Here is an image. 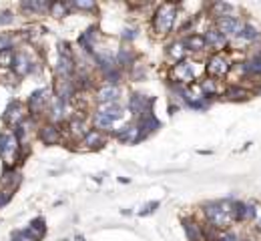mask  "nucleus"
I'll list each match as a JSON object with an SVG mask.
<instances>
[{
  "label": "nucleus",
  "mask_w": 261,
  "mask_h": 241,
  "mask_svg": "<svg viewBox=\"0 0 261 241\" xmlns=\"http://www.w3.org/2000/svg\"><path fill=\"white\" fill-rule=\"evenodd\" d=\"M233 203L231 199L221 201H209L203 205V213L207 217V223L217 231H227L233 223Z\"/></svg>",
  "instance_id": "f257e3e1"
},
{
  "label": "nucleus",
  "mask_w": 261,
  "mask_h": 241,
  "mask_svg": "<svg viewBox=\"0 0 261 241\" xmlns=\"http://www.w3.org/2000/svg\"><path fill=\"white\" fill-rule=\"evenodd\" d=\"M177 10L179 6L177 4H171V2H165L161 4L155 14H153V28L157 34H169L175 26V20H177Z\"/></svg>",
  "instance_id": "f03ea898"
},
{
  "label": "nucleus",
  "mask_w": 261,
  "mask_h": 241,
  "mask_svg": "<svg viewBox=\"0 0 261 241\" xmlns=\"http://www.w3.org/2000/svg\"><path fill=\"white\" fill-rule=\"evenodd\" d=\"M157 129H161V120L153 114V110H147L145 114H141L137 120V143H141L143 139L153 135Z\"/></svg>",
  "instance_id": "7ed1b4c3"
},
{
  "label": "nucleus",
  "mask_w": 261,
  "mask_h": 241,
  "mask_svg": "<svg viewBox=\"0 0 261 241\" xmlns=\"http://www.w3.org/2000/svg\"><path fill=\"white\" fill-rule=\"evenodd\" d=\"M205 68H207V74H209L211 78H221V76H225V74L229 72L231 64H229V58H227L225 54L215 52L213 56H209Z\"/></svg>",
  "instance_id": "20e7f679"
},
{
  "label": "nucleus",
  "mask_w": 261,
  "mask_h": 241,
  "mask_svg": "<svg viewBox=\"0 0 261 241\" xmlns=\"http://www.w3.org/2000/svg\"><path fill=\"white\" fill-rule=\"evenodd\" d=\"M215 24H217V30H219V32H223L227 38H229V36H237V38H239L241 30H243V26H245V22H243L241 18L233 16V14H229V16H223V18L215 20Z\"/></svg>",
  "instance_id": "39448f33"
},
{
  "label": "nucleus",
  "mask_w": 261,
  "mask_h": 241,
  "mask_svg": "<svg viewBox=\"0 0 261 241\" xmlns=\"http://www.w3.org/2000/svg\"><path fill=\"white\" fill-rule=\"evenodd\" d=\"M153 102H155V98H147L145 94L135 92V94L128 96V110L133 112L135 116H141L147 110H153Z\"/></svg>",
  "instance_id": "423d86ee"
},
{
  "label": "nucleus",
  "mask_w": 261,
  "mask_h": 241,
  "mask_svg": "<svg viewBox=\"0 0 261 241\" xmlns=\"http://www.w3.org/2000/svg\"><path fill=\"white\" fill-rule=\"evenodd\" d=\"M171 74H173V80H175L177 84H185V82H191V80L195 78V68H193L191 62L181 60V62L173 64Z\"/></svg>",
  "instance_id": "0eeeda50"
},
{
  "label": "nucleus",
  "mask_w": 261,
  "mask_h": 241,
  "mask_svg": "<svg viewBox=\"0 0 261 241\" xmlns=\"http://www.w3.org/2000/svg\"><path fill=\"white\" fill-rule=\"evenodd\" d=\"M76 92V84L74 80L70 78H58L56 80V86H54V98L62 100V102H68Z\"/></svg>",
  "instance_id": "6e6552de"
},
{
  "label": "nucleus",
  "mask_w": 261,
  "mask_h": 241,
  "mask_svg": "<svg viewBox=\"0 0 261 241\" xmlns=\"http://www.w3.org/2000/svg\"><path fill=\"white\" fill-rule=\"evenodd\" d=\"M205 42H207V46L209 48H213L215 52H221V50H225V46H227V42H229V38L223 34V32H219L217 28H209V30H205Z\"/></svg>",
  "instance_id": "1a4fd4ad"
},
{
  "label": "nucleus",
  "mask_w": 261,
  "mask_h": 241,
  "mask_svg": "<svg viewBox=\"0 0 261 241\" xmlns=\"http://www.w3.org/2000/svg\"><path fill=\"white\" fill-rule=\"evenodd\" d=\"M22 118H24L22 104H20L18 100H12V102L6 106L4 114H2V120H4V123H8V125H12V127H18V125L22 123Z\"/></svg>",
  "instance_id": "9d476101"
},
{
  "label": "nucleus",
  "mask_w": 261,
  "mask_h": 241,
  "mask_svg": "<svg viewBox=\"0 0 261 241\" xmlns=\"http://www.w3.org/2000/svg\"><path fill=\"white\" fill-rule=\"evenodd\" d=\"M12 68H14V72H16L18 76H26V74H30V72L34 70V62H32V58H30L28 54H24V52H16Z\"/></svg>",
  "instance_id": "9b49d317"
},
{
  "label": "nucleus",
  "mask_w": 261,
  "mask_h": 241,
  "mask_svg": "<svg viewBox=\"0 0 261 241\" xmlns=\"http://www.w3.org/2000/svg\"><path fill=\"white\" fill-rule=\"evenodd\" d=\"M46 102H48V98H46V88H38V90H34V92L28 96V108H30V112H34V114H40V112L46 108Z\"/></svg>",
  "instance_id": "f8f14e48"
},
{
  "label": "nucleus",
  "mask_w": 261,
  "mask_h": 241,
  "mask_svg": "<svg viewBox=\"0 0 261 241\" xmlns=\"http://www.w3.org/2000/svg\"><path fill=\"white\" fill-rule=\"evenodd\" d=\"M118 96H120V90L118 86H110V84H104L96 90V100L100 104H110V102H118Z\"/></svg>",
  "instance_id": "ddd939ff"
},
{
  "label": "nucleus",
  "mask_w": 261,
  "mask_h": 241,
  "mask_svg": "<svg viewBox=\"0 0 261 241\" xmlns=\"http://www.w3.org/2000/svg\"><path fill=\"white\" fill-rule=\"evenodd\" d=\"M14 151H18V141L14 133H0V157H8Z\"/></svg>",
  "instance_id": "4468645a"
},
{
  "label": "nucleus",
  "mask_w": 261,
  "mask_h": 241,
  "mask_svg": "<svg viewBox=\"0 0 261 241\" xmlns=\"http://www.w3.org/2000/svg\"><path fill=\"white\" fill-rule=\"evenodd\" d=\"M181 42H183L185 50H191V52H201V50H205V48H207L205 36H203V34H197V32H193V34H187V36H185Z\"/></svg>",
  "instance_id": "2eb2a0df"
},
{
  "label": "nucleus",
  "mask_w": 261,
  "mask_h": 241,
  "mask_svg": "<svg viewBox=\"0 0 261 241\" xmlns=\"http://www.w3.org/2000/svg\"><path fill=\"white\" fill-rule=\"evenodd\" d=\"M183 231H185V235H187L189 241H205L203 225L195 223L193 219H183Z\"/></svg>",
  "instance_id": "dca6fc26"
},
{
  "label": "nucleus",
  "mask_w": 261,
  "mask_h": 241,
  "mask_svg": "<svg viewBox=\"0 0 261 241\" xmlns=\"http://www.w3.org/2000/svg\"><path fill=\"white\" fill-rule=\"evenodd\" d=\"M38 139L44 145H56L60 141V131L56 129V125H44L38 129Z\"/></svg>",
  "instance_id": "f3484780"
},
{
  "label": "nucleus",
  "mask_w": 261,
  "mask_h": 241,
  "mask_svg": "<svg viewBox=\"0 0 261 241\" xmlns=\"http://www.w3.org/2000/svg\"><path fill=\"white\" fill-rule=\"evenodd\" d=\"M114 137L118 139V141H122V143H137V125H126V127H122V129H118L116 133H114Z\"/></svg>",
  "instance_id": "a211bd4d"
},
{
  "label": "nucleus",
  "mask_w": 261,
  "mask_h": 241,
  "mask_svg": "<svg viewBox=\"0 0 261 241\" xmlns=\"http://www.w3.org/2000/svg\"><path fill=\"white\" fill-rule=\"evenodd\" d=\"M251 96V90H247L245 86H239V84H233L225 90V98L229 100H247Z\"/></svg>",
  "instance_id": "6ab92c4d"
},
{
  "label": "nucleus",
  "mask_w": 261,
  "mask_h": 241,
  "mask_svg": "<svg viewBox=\"0 0 261 241\" xmlns=\"http://www.w3.org/2000/svg\"><path fill=\"white\" fill-rule=\"evenodd\" d=\"M82 143H84L88 149H98V147H102V145H104V137H102V133H100V131L90 129V131L84 135Z\"/></svg>",
  "instance_id": "aec40b11"
},
{
  "label": "nucleus",
  "mask_w": 261,
  "mask_h": 241,
  "mask_svg": "<svg viewBox=\"0 0 261 241\" xmlns=\"http://www.w3.org/2000/svg\"><path fill=\"white\" fill-rule=\"evenodd\" d=\"M92 123H94V129L96 131H102V129H110L114 125V118H110L108 114H104L102 110H96L94 116H92Z\"/></svg>",
  "instance_id": "412c9836"
},
{
  "label": "nucleus",
  "mask_w": 261,
  "mask_h": 241,
  "mask_svg": "<svg viewBox=\"0 0 261 241\" xmlns=\"http://www.w3.org/2000/svg\"><path fill=\"white\" fill-rule=\"evenodd\" d=\"M20 6H22V10H28V12H48L50 10V2H46V0H28V2H22Z\"/></svg>",
  "instance_id": "4be33fe9"
},
{
  "label": "nucleus",
  "mask_w": 261,
  "mask_h": 241,
  "mask_svg": "<svg viewBox=\"0 0 261 241\" xmlns=\"http://www.w3.org/2000/svg\"><path fill=\"white\" fill-rule=\"evenodd\" d=\"M26 229H28V231H30V233H32V235L38 239V241H40V239L46 235V223H44V219H42V217H36L34 221H30Z\"/></svg>",
  "instance_id": "5701e85b"
},
{
  "label": "nucleus",
  "mask_w": 261,
  "mask_h": 241,
  "mask_svg": "<svg viewBox=\"0 0 261 241\" xmlns=\"http://www.w3.org/2000/svg\"><path fill=\"white\" fill-rule=\"evenodd\" d=\"M78 46L86 52H92V46H94V28H88L86 32H82L78 36Z\"/></svg>",
  "instance_id": "b1692460"
},
{
  "label": "nucleus",
  "mask_w": 261,
  "mask_h": 241,
  "mask_svg": "<svg viewBox=\"0 0 261 241\" xmlns=\"http://www.w3.org/2000/svg\"><path fill=\"white\" fill-rule=\"evenodd\" d=\"M199 88H201V94H203L205 98L215 96V94L219 92V86H217V80H215V78H205V80L199 84Z\"/></svg>",
  "instance_id": "393cba45"
},
{
  "label": "nucleus",
  "mask_w": 261,
  "mask_h": 241,
  "mask_svg": "<svg viewBox=\"0 0 261 241\" xmlns=\"http://www.w3.org/2000/svg\"><path fill=\"white\" fill-rule=\"evenodd\" d=\"M14 56H16V50L12 46L2 48V50H0V66H2V68L12 66L14 64Z\"/></svg>",
  "instance_id": "a878e982"
},
{
  "label": "nucleus",
  "mask_w": 261,
  "mask_h": 241,
  "mask_svg": "<svg viewBox=\"0 0 261 241\" xmlns=\"http://www.w3.org/2000/svg\"><path fill=\"white\" fill-rule=\"evenodd\" d=\"M114 58H116V66L120 68V66H128V64H133L135 54H133V50H130V48H120V50H118V54H116Z\"/></svg>",
  "instance_id": "bb28decb"
},
{
  "label": "nucleus",
  "mask_w": 261,
  "mask_h": 241,
  "mask_svg": "<svg viewBox=\"0 0 261 241\" xmlns=\"http://www.w3.org/2000/svg\"><path fill=\"white\" fill-rule=\"evenodd\" d=\"M259 36H261L259 30H257L253 24H249V22H245V26H243V30H241V34H239V38L245 40V42H253V40H257Z\"/></svg>",
  "instance_id": "cd10ccee"
},
{
  "label": "nucleus",
  "mask_w": 261,
  "mask_h": 241,
  "mask_svg": "<svg viewBox=\"0 0 261 241\" xmlns=\"http://www.w3.org/2000/svg\"><path fill=\"white\" fill-rule=\"evenodd\" d=\"M104 114H108L110 118H114V120H118L124 112H122V106L118 104V102H110V104H102V108H100Z\"/></svg>",
  "instance_id": "c85d7f7f"
},
{
  "label": "nucleus",
  "mask_w": 261,
  "mask_h": 241,
  "mask_svg": "<svg viewBox=\"0 0 261 241\" xmlns=\"http://www.w3.org/2000/svg\"><path fill=\"white\" fill-rule=\"evenodd\" d=\"M167 52H169V56H173V58H175L177 62H181L187 50H185V46H183V42H181V40H177V42H173V44L169 46V50H167Z\"/></svg>",
  "instance_id": "c756f323"
},
{
  "label": "nucleus",
  "mask_w": 261,
  "mask_h": 241,
  "mask_svg": "<svg viewBox=\"0 0 261 241\" xmlns=\"http://www.w3.org/2000/svg\"><path fill=\"white\" fill-rule=\"evenodd\" d=\"M120 68H112V70H108V72H104L102 74V78H104V84H110V86H116L118 82H120Z\"/></svg>",
  "instance_id": "7c9ffc66"
},
{
  "label": "nucleus",
  "mask_w": 261,
  "mask_h": 241,
  "mask_svg": "<svg viewBox=\"0 0 261 241\" xmlns=\"http://www.w3.org/2000/svg\"><path fill=\"white\" fill-rule=\"evenodd\" d=\"M66 8H68V4L66 2H50V14L54 16V18H62L64 14H66Z\"/></svg>",
  "instance_id": "2f4dec72"
},
{
  "label": "nucleus",
  "mask_w": 261,
  "mask_h": 241,
  "mask_svg": "<svg viewBox=\"0 0 261 241\" xmlns=\"http://www.w3.org/2000/svg\"><path fill=\"white\" fill-rule=\"evenodd\" d=\"M68 127H70V131H72L76 137H82V139H84V135L88 133L86 127H84V123H82V120H78V118H72Z\"/></svg>",
  "instance_id": "473e14b6"
},
{
  "label": "nucleus",
  "mask_w": 261,
  "mask_h": 241,
  "mask_svg": "<svg viewBox=\"0 0 261 241\" xmlns=\"http://www.w3.org/2000/svg\"><path fill=\"white\" fill-rule=\"evenodd\" d=\"M12 241H38L28 229H20V231H16L14 235H12Z\"/></svg>",
  "instance_id": "72a5a7b5"
},
{
  "label": "nucleus",
  "mask_w": 261,
  "mask_h": 241,
  "mask_svg": "<svg viewBox=\"0 0 261 241\" xmlns=\"http://www.w3.org/2000/svg\"><path fill=\"white\" fill-rule=\"evenodd\" d=\"M217 241H241V239H239V235H237L235 231L227 229V231H221V233H219Z\"/></svg>",
  "instance_id": "f704fd0d"
},
{
  "label": "nucleus",
  "mask_w": 261,
  "mask_h": 241,
  "mask_svg": "<svg viewBox=\"0 0 261 241\" xmlns=\"http://www.w3.org/2000/svg\"><path fill=\"white\" fill-rule=\"evenodd\" d=\"M12 22H14V14L10 10H0V26L12 24Z\"/></svg>",
  "instance_id": "c9c22d12"
},
{
  "label": "nucleus",
  "mask_w": 261,
  "mask_h": 241,
  "mask_svg": "<svg viewBox=\"0 0 261 241\" xmlns=\"http://www.w3.org/2000/svg\"><path fill=\"white\" fill-rule=\"evenodd\" d=\"M74 6L78 10H96V4L94 2H86V0H76Z\"/></svg>",
  "instance_id": "e433bc0d"
},
{
  "label": "nucleus",
  "mask_w": 261,
  "mask_h": 241,
  "mask_svg": "<svg viewBox=\"0 0 261 241\" xmlns=\"http://www.w3.org/2000/svg\"><path fill=\"white\" fill-rule=\"evenodd\" d=\"M159 207V201H151V203H147V205H143V209L139 211V215L143 217V215H151L155 209Z\"/></svg>",
  "instance_id": "4c0bfd02"
},
{
  "label": "nucleus",
  "mask_w": 261,
  "mask_h": 241,
  "mask_svg": "<svg viewBox=\"0 0 261 241\" xmlns=\"http://www.w3.org/2000/svg\"><path fill=\"white\" fill-rule=\"evenodd\" d=\"M135 38H137V30H135V28H124V30H122V40L133 42Z\"/></svg>",
  "instance_id": "58836bf2"
},
{
  "label": "nucleus",
  "mask_w": 261,
  "mask_h": 241,
  "mask_svg": "<svg viewBox=\"0 0 261 241\" xmlns=\"http://www.w3.org/2000/svg\"><path fill=\"white\" fill-rule=\"evenodd\" d=\"M10 199H12V191L10 189L8 191H0V207H4Z\"/></svg>",
  "instance_id": "ea45409f"
},
{
  "label": "nucleus",
  "mask_w": 261,
  "mask_h": 241,
  "mask_svg": "<svg viewBox=\"0 0 261 241\" xmlns=\"http://www.w3.org/2000/svg\"><path fill=\"white\" fill-rule=\"evenodd\" d=\"M253 221H255V229L261 233V207H259V205H257V215H255Z\"/></svg>",
  "instance_id": "a19ab883"
}]
</instances>
